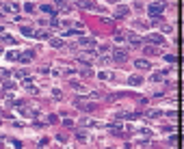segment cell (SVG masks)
I'll return each mask as SVG.
<instances>
[{
    "label": "cell",
    "mask_w": 184,
    "mask_h": 149,
    "mask_svg": "<svg viewBox=\"0 0 184 149\" xmlns=\"http://www.w3.org/2000/svg\"><path fill=\"white\" fill-rule=\"evenodd\" d=\"M48 121L50 123H57V115H48Z\"/></svg>",
    "instance_id": "31"
},
{
    "label": "cell",
    "mask_w": 184,
    "mask_h": 149,
    "mask_svg": "<svg viewBox=\"0 0 184 149\" xmlns=\"http://www.w3.org/2000/svg\"><path fill=\"white\" fill-rule=\"evenodd\" d=\"M98 78H100V80H108V78H110V74H108V71H100Z\"/></svg>",
    "instance_id": "26"
},
{
    "label": "cell",
    "mask_w": 184,
    "mask_h": 149,
    "mask_svg": "<svg viewBox=\"0 0 184 149\" xmlns=\"http://www.w3.org/2000/svg\"><path fill=\"white\" fill-rule=\"evenodd\" d=\"M50 46H52V48H63V39H59V37H50Z\"/></svg>",
    "instance_id": "15"
},
{
    "label": "cell",
    "mask_w": 184,
    "mask_h": 149,
    "mask_svg": "<svg viewBox=\"0 0 184 149\" xmlns=\"http://www.w3.org/2000/svg\"><path fill=\"white\" fill-rule=\"evenodd\" d=\"M147 117H152V119H158V117H163V112H160V110H147Z\"/></svg>",
    "instance_id": "20"
},
{
    "label": "cell",
    "mask_w": 184,
    "mask_h": 149,
    "mask_svg": "<svg viewBox=\"0 0 184 149\" xmlns=\"http://www.w3.org/2000/svg\"><path fill=\"white\" fill-rule=\"evenodd\" d=\"M78 7H80V9H87V11H93V9H96V2H91V0H80V2H78Z\"/></svg>",
    "instance_id": "9"
},
{
    "label": "cell",
    "mask_w": 184,
    "mask_h": 149,
    "mask_svg": "<svg viewBox=\"0 0 184 149\" xmlns=\"http://www.w3.org/2000/svg\"><path fill=\"white\" fill-rule=\"evenodd\" d=\"M4 91H15V82H4Z\"/></svg>",
    "instance_id": "23"
},
{
    "label": "cell",
    "mask_w": 184,
    "mask_h": 149,
    "mask_svg": "<svg viewBox=\"0 0 184 149\" xmlns=\"http://www.w3.org/2000/svg\"><path fill=\"white\" fill-rule=\"evenodd\" d=\"M78 48H85V50H96V41L91 37H80L78 39Z\"/></svg>",
    "instance_id": "2"
},
{
    "label": "cell",
    "mask_w": 184,
    "mask_h": 149,
    "mask_svg": "<svg viewBox=\"0 0 184 149\" xmlns=\"http://www.w3.org/2000/svg\"><path fill=\"white\" fill-rule=\"evenodd\" d=\"M50 26H52V28H59V26H61V22H59L57 18H54L52 22H50Z\"/></svg>",
    "instance_id": "30"
},
{
    "label": "cell",
    "mask_w": 184,
    "mask_h": 149,
    "mask_svg": "<svg viewBox=\"0 0 184 149\" xmlns=\"http://www.w3.org/2000/svg\"><path fill=\"white\" fill-rule=\"evenodd\" d=\"M7 58L9 60H18L20 58V52H18V50H11V52H7Z\"/></svg>",
    "instance_id": "18"
},
{
    "label": "cell",
    "mask_w": 184,
    "mask_h": 149,
    "mask_svg": "<svg viewBox=\"0 0 184 149\" xmlns=\"http://www.w3.org/2000/svg\"><path fill=\"white\" fill-rule=\"evenodd\" d=\"M41 11H43V13H48V15H54V13H57V9H54L52 4H41Z\"/></svg>",
    "instance_id": "16"
},
{
    "label": "cell",
    "mask_w": 184,
    "mask_h": 149,
    "mask_svg": "<svg viewBox=\"0 0 184 149\" xmlns=\"http://www.w3.org/2000/svg\"><path fill=\"white\" fill-rule=\"evenodd\" d=\"M80 125H85V128H100V121H93V119H80Z\"/></svg>",
    "instance_id": "10"
},
{
    "label": "cell",
    "mask_w": 184,
    "mask_h": 149,
    "mask_svg": "<svg viewBox=\"0 0 184 149\" xmlns=\"http://www.w3.org/2000/svg\"><path fill=\"white\" fill-rule=\"evenodd\" d=\"M165 60H167V63H176V56H173V54H167Z\"/></svg>",
    "instance_id": "29"
},
{
    "label": "cell",
    "mask_w": 184,
    "mask_h": 149,
    "mask_svg": "<svg viewBox=\"0 0 184 149\" xmlns=\"http://www.w3.org/2000/svg\"><path fill=\"white\" fill-rule=\"evenodd\" d=\"M147 11H149V15H152V18H158V15H163L165 4H163V2H152V4L147 7Z\"/></svg>",
    "instance_id": "1"
},
{
    "label": "cell",
    "mask_w": 184,
    "mask_h": 149,
    "mask_svg": "<svg viewBox=\"0 0 184 149\" xmlns=\"http://www.w3.org/2000/svg\"><path fill=\"white\" fill-rule=\"evenodd\" d=\"M163 76H165L163 71H158V74H154V76H152V82H160V80H163Z\"/></svg>",
    "instance_id": "25"
},
{
    "label": "cell",
    "mask_w": 184,
    "mask_h": 149,
    "mask_svg": "<svg viewBox=\"0 0 184 149\" xmlns=\"http://www.w3.org/2000/svg\"><path fill=\"white\" fill-rule=\"evenodd\" d=\"M134 65L139 69H149V60H145V58H139V60H134Z\"/></svg>",
    "instance_id": "14"
},
{
    "label": "cell",
    "mask_w": 184,
    "mask_h": 149,
    "mask_svg": "<svg viewBox=\"0 0 184 149\" xmlns=\"http://www.w3.org/2000/svg\"><path fill=\"white\" fill-rule=\"evenodd\" d=\"M69 84L74 86V89H78V91H85V86H82V84H80V82H78V80H71Z\"/></svg>",
    "instance_id": "22"
},
{
    "label": "cell",
    "mask_w": 184,
    "mask_h": 149,
    "mask_svg": "<svg viewBox=\"0 0 184 149\" xmlns=\"http://www.w3.org/2000/svg\"><path fill=\"white\" fill-rule=\"evenodd\" d=\"M126 39L130 41V46H141V39H139V35H134V32H126Z\"/></svg>",
    "instance_id": "7"
},
{
    "label": "cell",
    "mask_w": 184,
    "mask_h": 149,
    "mask_svg": "<svg viewBox=\"0 0 184 149\" xmlns=\"http://www.w3.org/2000/svg\"><path fill=\"white\" fill-rule=\"evenodd\" d=\"M141 112H117V119H139Z\"/></svg>",
    "instance_id": "8"
},
{
    "label": "cell",
    "mask_w": 184,
    "mask_h": 149,
    "mask_svg": "<svg viewBox=\"0 0 184 149\" xmlns=\"http://www.w3.org/2000/svg\"><path fill=\"white\" fill-rule=\"evenodd\" d=\"M54 4H57V7L63 11V13H67L69 11V7H67V0H54Z\"/></svg>",
    "instance_id": "12"
},
{
    "label": "cell",
    "mask_w": 184,
    "mask_h": 149,
    "mask_svg": "<svg viewBox=\"0 0 184 149\" xmlns=\"http://www.w3.org/2000/svg\"><path fill=\"white\" fill-rule=\"evenodd\" d=\"M78 71H80V76H93V69L87 63H78Z\"/></svg>",
    "instance_id": "6"
},
{
    "label": "cell",
    "mask_w": 184,
    "mask_h": 149,
    "mask_svg": "<svg viewBox=\"0 0 184 149\" xmlns=\"http://www.w3.org/2000/svg\"><path fill=\"white\" fill-rule=\"evenodd\" d=\"M11 143H13L15 147H22V141H18V138H11Z\"/></svg>",
    "instance_id": "32"
},
{
    "label": "cell",
    "mask_w": 184,
    "mask_h": 149,
    "mask_svg": "<svg viewBox=\"0 0 184 149\" xmlns=\"http://www.w3.org/2000/svg\"><path fill=\"white\" fill-rule=\"evenodd\" d=\"M0 112H2V110H0Z\"/></svg>",
    "instance_id": "36"
},
{
    "label": "cell",
    "mask_w": 184,
    "mask_h": 149,
    "mask_svg": "<svg viewBox=\"0 0 184 149\" xmlns=\"http://www.w3.org/2000/svg\"><path fill=\"white\" fill-rule=\"evenodd\" d=\"M33 37H37V39H50L52 35H50V30H37Z\"/></svg>",
    "instance_id": "13"
},
{
    "label": "cell",
    "mask_w": 184,
    "mask_h": 149,
    "mask_svg": "<svg viewBox=\"0 0 184 149\" xmlns=\"http://www.w3.org/2000/svg\"><path fill=\"white\" fill-rule=\"evenodd\" d=\"M128 11H130L128 7H124V4H119V7L115 9V18H126V15H128Z\"/></svg>",
    "instance_id": "11"
},
{
    "label": "cell",
    "mask_w": 184,
    "mask_h": 149,
    "mask_svg": "<svg viewBox=\"0 0 184 149\" xmlns=\"http://www.w3.org/2000/svg\"><path fill=\"white\" fill-rule=\"evenodd\" d=\"M33 58H35V52H33V50H26V52H20L18 60H22V63H30Z\"/></svg>",
    "instance_id": "5"
},
{
    "label": "cell",
    "mask_w": 184,
    "mask_h": 149,
    "mask_svg": "<svg viewBox=\"0 0 184 149\" xmlns=\"http://www.w3.org/2000/svg\"><path fill=\"white\" fill-rule=\"evenodd\" d=\"M22 35H26V37H33V35H35V30H33L30 26H22Z\"/></svg>",
    "instance_id": "19"
},
{
    "label": "cell",
    "mask_w": 184,
    "mask_h": 149,
    "mask_svg": "<svg viewBox=\"0 0 184 149\" xmlns=\"http://www.w3.org/2000/svg\"><path fill=\"white\" fill-rule=\"evenodd\" d=\"M52 95L57 97V99H61V91H59V89H54V91H52Z\"/></svg>",
    "instance_id": "34"
},
{
    "label": "cell",
    "mask_w": 184,
    "mask_h": 149,
    "mask_svg": "<svg viewBox=\"0 0 184 149\" xmlns=\"http://www.w3.org/2000/svg\"><path fill=\"white\" fill-rule=\"evenodd\" d=\"M147 41L154 43V46H163V43H165L163 35H158V32H152V35H147Z\"/></svg>",
    "instance_id": "4"
},
{
    "label": "cell",
    "mask_w": 184,
    "mask_h": 149,
    "mask_svg": "<svg viewBox=\"0 0 184 149\" xmlns=\"http://www.w3.org/2000/svg\"><path fill=\"white\" fill-rule=\"evenodd\" d=\"M15 76H18V78H22V80H24V78H28V74H26L24 69H20V71H18V74H15Z\"/></svg>",
    "instance_id": "28"
},
{
    "label": "cell",
    "mask_w": 184,
    "mask_h": 149,
    "mask_svg": "<svg viewBox=\"0 0 184 149\" xmlns=\"http://www.w3.org/2000/svg\"><path fill=\"white\" fill-rule=\"evenodd\" d=\"M24 11H26V13H33V11H35V4H33V2H26V4H24Z\"/></svg>",
    "instance_id": "24"
},
{
    "label": "cell",
    "mask_w": 184,
    "mask_h": 149,
    "mask_svg": "<svg viewBox=\"0 0 184 149\" xmlns=\"http://www.w3.org/2000/svg\"><path fill=\"white\" fill-rule=\"evenodd\" d=\"M98 60H100L102 65H108V63H110L113 58H110V56H106V54H102V56H98Z\"/></svg>",
    "instance_id": "21"
},
{
    "label": "cell",
    "mask_w": 184,
    "mask_h": 149,
    "mask_svg": "<svg viewBox=\"0 0 184 149\" xmlns=\"http://www.w3.org/2000/svg\"><path fill=\"white\" fill-rule=\"evenodd\" d=\"M4 43H9V46H13V43H18V41H15L13 37H11V35H4Z\"/></svg>",
    "instance_id": "27"
},
{
    "label": "cell",
    "mask_w": 184,
    "mask_h": 149,
    "mask_svg": "<svg viewBox=\"0 0 184 149\" xmlns=\"http://www.w3.org/2000/svg\"><path fill=\"white\" fill-rule=\"evenodd\" d=\"M128 82H130L132 86H139V84H143V78H139V76H130V80H128Z\"/></svg>",
    "instance_id": "17"
},
{
    "label": "cell",
    "mask_w": 184,
    "mask_h": 149,
    "mask_svg": "<svg viewBox=\"0 0 184 149\" xmlns=\"http://www.w3.org/2000/svg\"><path fill=\"white\" fill-rule=\"evenodd\" d=\"M110 58H115V60H126V58H128V50H126V48H115Z\"/></svg>",
    "instance_id": "3"
},
{
    "label": "cell",
    "mask_w": 184,
    "mask_h": 149,
    "mask_svg": "<svg viewBox=\"0 0 184 149\" xmlns=\"http://www.w3.org/2000/svg\"><path fill=\"white\" fill-rule=\"evenodd\" d=\"M0 149H2V145H0Z\"/></svg>",
    "instance_id": "35"
},
{
    "label": "cell",
    "mask_w": 184,
    "mask_h": 149,
    "mask_svg": "<svg viewBox=\"0 0 184 149\" xmlns=\"http://www.w3.org/2000/svg\"><path fill=\"white\" fill-rule=\"evenodd\" d=\"M145 52H147V54H156V48H149V46H147V48H145Z\"/></svg>",
    "instance_id": "33"
}]
</instances>
